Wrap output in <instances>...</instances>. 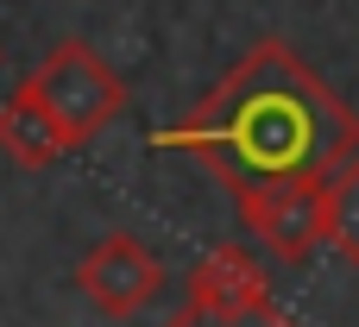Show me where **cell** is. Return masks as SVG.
I'll return each instance as SVG.
<instances>
[{"instance_id": "1", "label": "cell", "mask_w": 359, "mask_h": 327, "mask_svg": "<svg viewBox=\"0 0 359 327\" xmlns=\"http://www.w3.org/2000/svg\"><path fill=\"white\" fill-rule=\"evenodd\" d=\"M151 145L202 158L233 195H252L271 183H328L359 158V113L284 38H259Z\"/></svg>"}, {"instance_id": "3", "label": "cell", "mask_w": 359, "mask_h": 327, "mask_svg": "<svg viewBox=\"0 0 359 327\" xmlns=\"http://www.w3.org/2000/svg\"><path fill=\"white\" fill-rule=\"evenodd\" d=\"M76 290H82L107 321H126V315H139V309L158 302L164 265H158V252H151L145 239H133V233H101V239L82 252V265H76Z\"/></svg>"}, {"instance_id": "2", "label": "cell", "mask_w": 359, "mask_h": 327, "mask_svg": "<svg viewBox=\"0 0 359 327\" xmlns=\"http://www.w3.org/2000/svg\"><path fill=\"white\" fill-rule=\"evenodd\" d=\"M25 82L38 88L44 113L63 126V139H69V145H88L114 113H126V76H120V69H107L82 38L50 44V50H44V63H38Z\"/></svg>"}, {"instance_id": "8", "label": "cell", "mask_w": 359, "mask_h": 327, "mask_svg": "<svg viewBox=\"0 0 359 327\" xmlns=\"http://www.w3.org/2000/svg\"><path fill=\"white\" fill-rule=\"evenodd\" d=\"M164 327H297V321L271 296H259V302H240V309H196V302H183Z\"/></svg>"}, {"instance_id": "7", "label": "cell", "mask_w": 359, "mask_h": 327, "mask_svg": "<svg viewBox=\"0 0 359 327\" xmlns=\"http://www.w3.org/2000/svg\"><path fill=\"white\" fill-rule=\"evenodd\" d=\"M322 246H334L359 271V158H347L322 183Z\"/></svg>"}, {"instance_id": "6", "label": "cell", "mask_w": 359, "mask_h": 327, "mask_svg": "<svg viewBox=\"0 0 359 327\" xmlns=\"http://www.w3.org/2000/svg\"><path fill=\"white\" fill-rule=\"evenodd\" d=\"M63 151H76V145H69V139H63V126L44 113L38 88H32V82H19V88L0 101V158H6V164H19V170H44V164H57Z\"/></svg>"}, {"instance_id": "5", "label": "cell", "mask_w": 359, "mask_h": 327, "mask_svg": "<svg viewBox=\"0 0 359 327\" xmlns=\"http://www.w3.org/2000/svg\"><path fill=\"white\" fill-rule=\"evenodd\" d=\"M259 296H271V284H265V265L246 246H208L189 265V284H183V302H196V309H240V302H259Z\"/></svg>"}, {"instance_id": "4", "label": "cell", "mask_w": 359, "mask_h": 327, "mask_svg": "<svg viewBox=\"0 0 359 327\" xmlns=\"http://www.w3.org/2000/svg\"><path fill=\"white\" fill-rule=\"evenodd\" d=\"M246 233L278 258V265H309L322 246V183H271L252 195H233Z\"/></svg>"}]
</instances>
